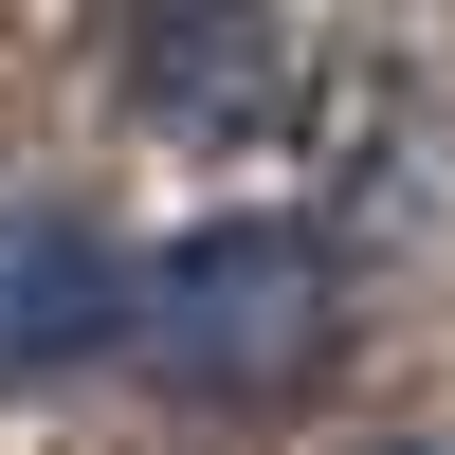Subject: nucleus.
<instances>
[{
	"label": "nucleus",
	"mask_w": 455,
	"mask_h": 455,
	"mask_svg": "<svg viewBox=\"0 0 455 455\" xmlns=\"http://www.w3.org/2000/svg\"><path fill=\"white\" fill-rule=\"evenodd\" d=\"M328 347H347V255H328V219H201V237H164L128 274V364L164 401H291L328 383Z\"/></svg>",
	"instance_id": "nucleus-1"
},
{
	"label": "nucleus",
	"mask_w": 455,
	"mask_h": 455,
	"mask_svg": "<svg viewBox=\"0 0 455 455\" xmlns=\"http://www.w3.org/2000/svg\"><path fill=\"white\" fill-rule=\"evenodd\" d=\"M128 92L164 128H274L291 109V36H274V0H146Z\"/></svg>",
	"instance_id": "nucleus-2"
},
{
	"label": "nucleus",
	"mask_w": 455,
	"mask_h": 455,
	"mask_svg": "<svg viewBox=\"0 0 455 455\" xmlns=\"http://www.w3.org/2000/svg\"><path fill=\"white\" fill-rule=\"evenodd\" d=\"M73 347H128V274L92 255V219L0 201V383H36V364H73Z\"/></svg>",
	"instance_id": "nucleus-3"
}]
</instances>
